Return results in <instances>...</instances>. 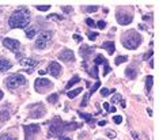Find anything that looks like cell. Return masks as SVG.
I'll list each match as a JSON object with an SVG mask.
<instances>
[{"instance_id": "obj_1", "label": "cell", "mask_w": 159, "mask_h": 140, "mask_svg": "<svg viewBox=\"0 0 159 140\" xmlns=\"http://www.w3.org/2000/svg\"><path fill=\"white\" fill-rule=\"evenodd\" d=\"M31 19V14L26 7H20L16 11L11 14V16L8 18V26L11 29H25L29 26Z\"/></svg>"}, {"instance_id": "obj_2", "label": "cell", "mask_w": 159, "mask_h": 140, "mask_svg": "<svg viewBox=\"0 0 159 140\" xmlns=\"http://www.w3.org/2000/svg\"><path fill=\"white\" fill-rule=\"evenodd\" d=\"M82 124H78V123H64L61 121L59 117L55 118V120L50 123V127H49V133L48 136L49 138H59L64 133V132H68V131H75V129L80 128Z\"/></svg>"}, {"instance_id": "obj_3", "label": "cell", "mask_w": 159, "mask_h": 140, "mask_svg": "<svg viewBox=\"0 0 159 140\" xmlns=\"http://www.w3.org/2000/svg\"><path fill=\"white\" fill-rule=\"evenodd\" d=\"M140 42H142V35L137 33L136 30H129L121 38V44L124 45V48L131 49V51L136 49L140 45Z\"/></svg>"}, {"instance_id": "obj_4", "label": "cell", "mask_w": 159, "mask_h": 140, "mask_svg": "<svg viewBox=\"0 0 159 140\" xmlns=\"http://www.w3.org/2000/svg\"><path fill=\"white\" fill-rule=\"evenodd\" d=\"M23 84H26V78H25L22 74L10 75V76L6 79V87H8V88H18Z\"/></svg>"}, {"instance_id": "obj_5", "label": "cell", "mask_w": 159, "mask_h": 140, "mask_svg": "<svg viewBox=\"0 0 159 140\" xmlns=\"http://www.w3.org/2000/svg\"><path fill=\"white\" fill-rule=\"evenodd\" d=\"M52 37H53V33L50 30L41 31L37 37V41H35V48L37 49H45L46 46L49 45V42L52 41Z\"/></svg>"}, {"instance_id": "obj_6", "label": "cell", "mask_w": 159, "mask_h": 140, "mask_svg": "<svg viewBox=\"0 0 159 140\" xmlns=\"http://www.w3.org/2000/svg\"><path fill=\"white\" fill-rule=\"evenodd\" d=\"M29 112H30L29 116L31 118H41L46 113V110H45V107L42 103H34V105H31L29 107Z\"/></svg>"}, {"instance_id": "obj_7", "label": "cell", "mask_w": 159, "mask_h": 140, "mask_svg": "<svg viewBox=\"0 0 159 140\" xmlns=\"http://www.w3.org/2000/svg\"><path fill=\"white\" fill-rule=\"evenodd\" d=\"M23 129H25V135H26V140H33L34 136L39 133L41 127L37 124H30V125H25Z\"/></svg>"}, {"instance_id": "obj_8", "label": "cell", "mask_w": 159, "mask_h": 140, "mask_svg": "<svg viewBox=\"0 0 159 140\" xmlns=\"http://www.w3.org/2000/svg\"><path fill=\"white\" fill-rule=\"evenodd\" d=\"M34 87H35V90H37L38 93H44V90L52 87V82H50L49 79H46V78H39V79L35 80Z\"/></svg>"}, {"instance_id": "obj_9", "label": "cell", "mask_w": 159, "mask_h": 140, "mask_svg": "<svg viewBox=\"0 0 159 140\" xmlns=\"http://www.w3.org/2000/svg\"><path fill=\"white\" fill-rule=\"evenodd\" d=\"M116 18H117V22L122 25V26H125V25H129L132 22V19H133V16L131 15V14H128V12H117V15H116Z\"/></svg>"}, {"instance_id": "obj_10", "label": "cell", "mask_w": 159, "mask_h": 140, "mask_svg": "<svg viewBox=\"0 0 159 140\" xmlns=\"http://www.w3.org/2000/svg\"><path fill=\"white\" fill-rule=\"evenodd\" d=\"M3 45H4V48L10 49V51H12V52H16L20 46L19 41H16V39H14V38H4L3 39Z\"/></svg>"}, {"instance_id": "obj_11", "label": "cell", "mask_w": 159, "mask_h": 140, "mask_svg": "<svg viewBox=\"0 0 159 140\" xmlns=\"http://www.w3.org/2000/svg\"><path fill=\"white\" fill-rule=\"evenodd\" d=\"M59 59L61 60V61H64V63H71V61H74L75 60V55H74V52H72L71 49H64L63 52H60Z\"/></svg>"}, {"instance_id": "obj_12", "label": "cell", "mask_w": 159, "mask_h": 140, "mask_svg": "<svg viewBox=\"0 0 159 140\" xmlns=\"http://www.w3.org/2000/svg\"><path fill=\"white\" fill-rule=\"evenodd\" d=\"M48 72L52 75V76H60V74H61V65L59 63H56V61H52L49 64V67H48Z\"/></svg>"}, {"instance_id": "obj_13", "label": "cell", "mask_w": 159, "mask_h": 140, "mask_svg": "<svg viewBox=\"0 0 159 140\" xmlns=\"http://www.w3.org/2000/svg\"><path fill=\"white\" fill-rule=\"evenodd\" d=\"M19 64L22 67H26V70H33L34 67L38 65V61L34 59H20Z\"/></svg>"}, {"instance_id": "obj_14", "label": "cell", "mask_w": 159, "mask_h": 140, "mask_svg": "<svg viewBox=\"0 0 159 140\" xmlns=\"http://www.w3.org/2000/svg\"><path fill=\"white\" fill-rule=\"evenodd\" d=\"M79 53H80V56L83 59H89L94 53V48H91V46H89V45H82L80 49H79Z\"/></svg>"}, {"instance_id": "obj_15", "label": "cell", "mask_w": 159, "mask_h": 140, "mask_svg": "<svg viewBox=\"0 0 159 140\" xmlns=\"http://www.w3.org/2000/svg\"><path fill=\"white\" fill-rule=\"evenodd\" d=\"M12 67V64L7 59H0V71H7Z\"/></svg>"}, {"instance_id": "obj_16", "label": "cell", "mask_w": 159, "mask_h": 140, "mask_svg": "<svg viewBox=\"0 0 159 140\" xmlns=\"http://www.w3.org/2000/svg\"><path fill=\"white\" fill-rule=\"evenodd\" d=\"M102 46H103V49H106L109 55H113V53H114V48H116V46H114V42H111V41H106Z\"/></svg>"}, {"instance_id": "obj_17", "label": "cell", "mask_w": 159, "mask_h": 140, "mask_svg": "<svg viewBox=\"0 0 159 140\" xmlns=\"http://www.w3.org/2000/svg\"><path fill=\"white\" fill-rule=\"evenodd\" d=\"M78 114H79V117H80V118H83L84 121H87L90 125H94V124H95V121L93 120V117L90 116V114H87V113H82V112H78Z\"/></svg>"}, {"instance_id": "obj_18", "label": "cell", "mask_w": 159, "mask_h": 140, "mask_svg": "<svg viewBox=\"0 0 159 140\" xmlns=\"http://www.w3.org/2000/svg\"><path fill=\"white\" fill-rule=\"evenodd\" d=\"M125 75L128 76L129 79H136V76H137V70L136 68H126L125 70Z\"/></svg>"}, {"instance_id": "obj_19", "label": "cell", "mask_w": 159, "mask_h": 140, "mask_svg": "<svg viewBox=\"0 0 159 140\" xmlns=\"http://www.w3.org/2000/svg\"><path fill=\"white\" fill-rule=\"evenodd\" d=\"M86 71L90 74V76L95 78V80H98V79H99V76H98V67H97V65H94L91 68H87Z\"/></svg>"}, {"instance_id": "obj_20", "label": "cell", "mask_w": 159, "mask_h": 140, "mask_svg": "<svg viewBox=\"0 0 159 140\" xmlns=\"http://www.w3.org/2000/svg\"><path fill=\"white\" fill-rule=\"evenodd\" d=\"M99 64H103V65H105V64H107V60L105 59V57H103L102 55H97V57L94 59V65L98 67Z\"/></svg>"}, {"instance_id": "obj_21", "label": "cell", "mask_w": 159, "mask_h": 140, "mask_svg": "<svg viewBox=\"0 0 159 140\" xmlns=\"http://www.w3.org/2000/svg\"><path fill=\"white\" fill-rule=\"evenodd\" d=\"M79 82H80V78H79L78 75H75V76H72V78H71V80L68 82L67 86H66V90H70V88L72 87V86H74V84H76V83H79Z\"/></svg>"}, {"instance_id": "obj_22", "label": "cell", "mask_w": 159, "mask_h": 140, "mask_svg": "<svg viewBox=\"0 0 159 140\" xmlns=\"http://www.w3.org/2000/svg\"><path fill=\"white\" fill-rule=\"evenodd\" d=\"M82 91H83V88H80V87H79V88H74V90H71V91H68V93H67V95H68V98L74 99L75 97H78Z\"/></svg>"}, {"instance_id": "obj_23", "label": "cell", "mask_w": 159, "mask_h": 140, "mask_svg": "<svg viewBox=\"0 0 159 140\" xmlns=\"http://www.w3.org/2000/svg\"><path fill=\"white\" fill-rule=\"evenodd\" d=\"M152 80H154V78L151 76V75H148V76L146 78V91L150 94V91H151V87H152Z\"/></svg>"}, {"instance_id": "obj_24", "label": "cell", "mask_w": 159, "mask_h": 140, "mask_svg": "<svg viewBox=\"0 0 159 140\" xmlns=\"http://www.w3.org/2000/svg\"><path fill=\"white\" fill-rule=\"evenodd\" d=\"M10 118V112L7 109L0 110V121H7Z\"/></svg>"}, {"instance_id": "obj_25", "label": "cell", "mask_w": 159, "mask_h": 140, "mask_svg": "<svg viewBox=\"0 0 159 140\" xmlns=\"http://www.w3.org/2000/svg\"><path fill=\"white\" fill-rule=\"evenodd\" d=\"M25 33H26V37L27 38H33L34 35H35V27L33 26V27L26 29V30H25Z\"/></svg>"}, {"instance_id": "obj_26", "label": "cell", "mask_w": 159, "mask_h": 140, "mask_svg": "<svg viewBox=\"0 0 159 140\" xmlns=\"http://www.w3.org/2000/svg\"><path fill=\"white\" fill-rule=\"evenodd\" d=\"M98 10H99L98 6H87V7H83V11H86V12H95V11H98Z\"/></svg>"}, {"instance_id": "obj_27", "label": "cell", "mask_w": 159, "mask_h": 140, "mask_svg": "<svg viewBox=\"0 0 159 140\" xmlns=\"http://www.w3.org/2000/svg\"><path fill=\"white\" fill-rule=\"evenodd\" d=\"M125 61H128V57L126 56H118L117 59L114 60V63H116V65H120V64L122 63H125Z\"/></svg>"}, {"instance_id": "obj_28", "label": "cell", "mask_w": 159, "mask_h": 140, "mask_svg": "<svg viewBox=\"0 0 159 140\" xmlns=\"http://www.w3.org/2000/svg\"><path fill=\"white\" fill-rule=\"evenodd\" d=\"M113 93H116V90L113 88V90H109V88H102L101 90V95L102 97H107V95H110V94H113Z\"/></svg>"}, {"instance_id": "obj_29", "label": "cell", "mask_w": 159, "mask_h": 140, "mask_svg": "<svg viewBox=\"0 0 159 140\" xmlns=\"http://www.w3.org/2000/svg\"><path fill=\"white\" fill-rule=\"evenodd\" d=\"M99 87H101V82L98 80V82H97V83H95V84H94L93 87H91V90H90V93H89V97H91V95H93L94 93H95V91H97V90H98Z\"/></svg>"}, {"instance_id": "obj_30", "label": "cell", "mask_w": 159, "mask_h": 140, "mask_svg": "<svg viewBox=\"0 0 159 140\" xmlns=\"http://www.w3.org/2000/svg\"><path fill=\"white\" fill-rule=\"evenodd\" d=\"M57 101H59V95L57 94H52L48 97V102H50V103H56Z\"/></svg>"}, {"instance_id": "obj_31", "label": "cell", "mask_w": 159, "mask_h": 140, "mask_svg": "<svg viewBox=\"0 0 159 140\" xmlns=\"http://www.w3.org/2000/svg\"><path fill=\"white\" fill-rule=\"evenodd\" d=\"M0 140H16V138H14L12 135H8V133H3L0 136Z\"/></svg>"}, {"instance_id": "obj_32", "label": "cell", "mask_w": 159, "mask_h": 140, "mask_svg": "<svg viewBox=\"0 0 159 140\" xmlns=\"http://www.w3.org/2000/svg\"><path fill=\"white\" fill-rule=\"evenodd\" d=\"M48 19H56V20H63L64 16L63 15H57V14H52V15H48Z\"/></svg>"}, {"instance_id": "obj_33", "label": "cell", "mask_w": 159, "mask_h": 140, "mask_svg": "<svg viewBox=\"0 0 159 140\" xmlns=\"http://www.w3.org/2000/svg\"><path fill=\"white\" fill-rule=\"evenodd\" d=\"M89 94H86L84 97H83V99H82V102H80V107H86L87 106V101H89Z\"/></svg>"}, {"instance_id": "obj_34", "label": "cell", "mask_w": 159, "mask_h": 140, "mask_svg": "<svg viewBox=\"0 0 159 140\" xmlns=\"http://www.w3.org/2000/svg\"><path fill=\"white\" fill-rule=\"evenodd\" d=\"M118 101H122V97H121L120 94L113 95V98H111V103H117Z\"/></svg>"}, {"instance_id": "obj_35", "label": "cell", "mask_w": 159, "mask_h": 140, "mask_svg": "<svg viewBox=\"0 0 159 140\" xmlns=\"http://www.w3.org/2000/svg\"><path fill=\"white\" fill-rule=\"evenodd\" d=\"M35 8H37L38 11H49L50 6H35Z\"/></svg>"}, {"instance_id": "obj_36", "label": "cell", "mask_w": 159, "mask_h": 140, "mask_svg": "<svg viewBox=\"0 0 159 140\" xmlns=\"http://www.w3.org/2000/svg\"><path fill=\"white\" fill-rule=\"evenodd\" d=\"M87 35H89V38L91 39V41H95L97 37H98V33H91V31H89Z\"/></svg>"}, {"instance_id": "obj_37", "label": "cell", "mask_w": 159, "mask_h": 140, "mask_svg": "<svg viewBox=\"0 0 159 140\" xmlns=\"http://www.w3.org/2000/svg\"><path fill=\"white\" fill-rule=\"evenodd\" d=\"M86 23H87V26H90V27H95V22H94L91 18H87V19H86Z\"/></svg>"}, {"instance_id": "obj_38", "label": "cell", "mask_w": 159, "mask_h": 140, "mask_svg": "<svg viewBox=\"0 0 159 140\" xmlns=\"http://www.w3.org/2000/svg\"><path fill=\"white\" fill-rule=\"evenodd\" d=\"M103 67H105V68H103V75H105V76H106V75H107V74H109L110 71H111V68L109 67V64H105Z\"/></svg>"}, {"instance_id": "obj_39", "label": "cell", "mask_w": 159, "mask_h": 140, "mask_svg": "<svg viewBox=\"0 0 159 140\" xmlns=\"http://www.w3.org/2000/svg\"><path fill=\"white\" fill-rule=\"evenodd\" d=\"M113 121H114L116 124H121L122 123V117L121 116H114L113 117Z\"/></svg>"}, {"instance_id": "obj_40", "label": "cell", "mask_w": 159, "mask_h": 140, "mask_svg": "<svg viewBox=\"0 0 159 140\" xmlns=\"http://www.w3.org/2000/svg\"><path fill=\"white\" fill-rule=\"evenodd\" d=\"M97 27H98V29H105V27H106V23H105L103 20H99V22L97 23Z\"/></svg>"}, {"instance_id": "obj_41", "label": "cell", "mask_w": 159, "mask_h": 140, "mask_svg": "<svg viewBox=\"0 0 159 140\" xmlns=\"http://www.w3.org/2000/svg\"><path fill=\"white\" fill-rule=\"evenodd\" d=\"M61 10H63L64 12H71V11H72V10H74V8H72L71 6H67V7H61Z\"/></svg>"}, {"instance_id": "obj_42", "label": "cell", "mask_w": 159, "mask_h": 140, "mask_svg": "<svg viewBox=\"0 0 159 140\" xmlns=\"http://www.w3.org/2000/svg\"><path fill=\"white\" fill-rule=\"evenodd\" d=\"M106 135H107V138H110V139H114L116 138V133H114L113 131H107Z\"/></svg>"}, {"instance_id": "obj_43", "label": "cell", "mask_w": 159, "mask_h": 140, "mask_svg": "<svg viewBox=\"0 0 159 140\" xmlns=\"http://www.w3.org/2000/svg\"><path fill=\"white\" fill-rule=\"evenodd\" d=\"M132 138H133V140H140V136H139V133L137 132H132Z\"/></svg>"}, {"instance_id": "obj_44", "label": "cell", "mask_w": 159, "mask_h": 140, "mask_svg": "<svg viewBox=\"0 0 159 140\" xmlns=\"http://www.w3.org/2000/svg\"><path fill=\"white\" fill-rule=\"evenodd\" d=\"M74 39H75L76 42H82V37H80L79 34H74Z\"/></svg>"}, {"instance_id": "obj_45", "label": "cell", "mask_w": 159, "mask_h": 140, "mask_svg": "<svg viewBox=\"0 0 159 140\" xmlns=\"http://www.w3.org/2000/svg\"><path fill=\"white\" fill-rule=\"evenodd\" d=\"M152 56V51H150L148 53H146V55H144V60H148V57H151Z\"/></svg>"}, {"instance_id": "obj_46", "label": "cell", "mask_w": 159, "mask_h": 140, "mask_svg": "<svg viewBox=\"0 0 159 140\" xmlns=\"http://www.w3.org/2000/svg\"><path fill=\"white\" fill-rule=\"evenodd\" d=\"M103 109L106 110V112L110 109V106H109V103H107V102H105V103H103Z\"/></svg>"}, {"instance_id": "obj_47", "label": "cell", "mask_w": 159, "mask_h": 140, "mask_svg": "<svg viewBox=\"0 0 159 140\" xmlns=\"http://www.w3.org/2000/svg\"><path fill=\"white\" fill-rule=\"evenodd\" d=\"M106 124H107V121H105V120H102V121H99V123H98L99 127H105Z\"/></svg>"}, {"instance_id": "obj_48", "label": "cell", "mask_w": 159, "mask_h": 140, "mask_svg": "<svg viewBox=\"0 0 159 140\" xmlns=\"http://www.w3.org/2000/svg\"><path fill=\"white\" fill-rule=\"evenodd\" d=\"M48 71H45V70H39V75H45Z\"/></svg>"}, {"instance_id": "obj_49", "label": "cell", "mask_w": 159, "mask_h": 140, "mask_svg": "<svg viewBox=\"0 0 159 140\" xmlns=\"http://www.w3.org/2000/svg\"><path fill=\"white\" fill-rule=\"evenodd\" d=\"M125 106H126V103H125L124 99H122V101H121V107H125Z\"/></svg>"}, {"instance_id": "obj_50", "label": "cell", "mask_w": 159, "mask_h": 140, "mask_svg": "<svg viewBox=\"0 0 159 140\" xmlns=\"http://www.w3.org/2000/svg\"><path fill=\"white\" fill-rule=\"evenodd\" d=\"M109 112H110V113H114V112H116V107H110Z\"/></svg>"}, {"instance_id": "obj_51", "label": "cell", "mask_w": 159, "mask_h": 140, "mask_svg": "<svg viewBox=\"0 0 159 140\" xmlns=\"http://www.w3.org/2000/svg\"><path fill=\"white\" fill-rule=\"evenodd\" d=\"M3 97H4V94H3V91H2V90H0V101H2V99H3Z\"/></svg>"}, {"instance_id": "obj_52", "label": "cell", "mask_w": 159, "mask_h": 140, "mask_svg": "<svg viewBox=\"0 0 159 140\" xmlns=\"http://www.w3.org/2000/svg\"><path fill=\"white\" fill-rule=\"evenodd\" d=\"M147 113L150 114V116H152V110H151V109H147Z\"/></svg>"}, {"instance_id": "obj_53", "label": "cell", "mask_w": 159, "mask_h": 140, "mask_svg": "<svg viewBox=\"0 0 159 140\" xmlns=\"http://www.w3.org/2000/svg\"><path fill=\"white\" fill-rule=\"evenodd\" d=\"M63 140H71L70 138H66V139H63Z\"/></svg>"}, {"instance_id": "obj_54", "label": "cell", "mask_w": 159, "mask_h": 140, "mask_svg": "<svg viewBox=\"0 0 159 140\" xmlns=\"http://www.w3.org/2000/svg\"><path fill=\"white\" fill-rule=\"evenodd\" d=\"M3 11V8H2V7H0V12H2Z\"/></svg>"}]
</instances>
